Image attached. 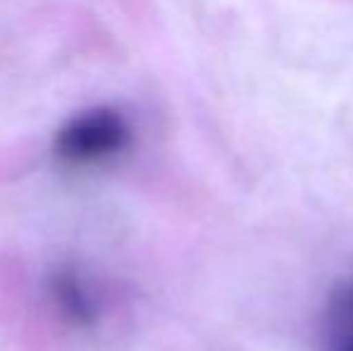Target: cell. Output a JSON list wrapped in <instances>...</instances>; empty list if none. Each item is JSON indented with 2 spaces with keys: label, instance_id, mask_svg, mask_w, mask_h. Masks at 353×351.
Segmentation results:
<instances>
[{
  "label": "cell",
  "instance_id": "1",
  "mask_svg": "<svg viewBox=\"0 0 353 351\" xmlns=\"http://www.w3.org/2000/svg\"><path fill=\"white\" fill-rule=\"evenodd\" d=\"M132 123L121 108L92 106L56 130L53 159L68 169H97L121 159L132 147Z\"/></svg>",
  "mask_w": 353,
  "mask_h": 351
},
{
  "label": "cell",
  "instance_id": "2",
  "mask_svg": "<svg viewBox=\"0 0 353 351\" xmlns=\"http://www.w3.org/2000/svg\"><path fill=\"white\" fill-rule=\"evenodd\" d=\"M46 299L53 313L74 330H92L101 320V299L97 289L72 263L56 265L46 274Z\"/></svg>",
  "mask_w": 353,
  "mask_h": 351
},
{
  "label": "cell",
  "instance_id": "3",
  "mask_svg": "<svg viewBox=\"0 0 353 351\" xmlns=\"http://www.w3.org/2000/svg\"><path fill=\"white\" fill-rule=\"evenodd\" d=\"M327 351H353V281L339 284L327 303Z\"/></svg>",
  "mask_w": 353,
  "mask_h": 351
}]
</instances>
